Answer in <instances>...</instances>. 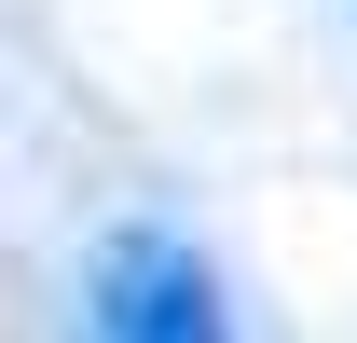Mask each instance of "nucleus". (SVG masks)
Listing matches in <instances>:
<instances>
[{
    "mask_svg": "<svg viewBox=\"0 0 357 343\" xmlns=\"http://www.w3.org/2000/svg\"><path fill=\"white\" fill-rule=\"evenodd\" d=\"M96 343H234L220 275L178 234H110L96 247Z\"/></svg>",
    "mask_w": 357,
    "mask_h": 343,
    "instance_id": "obj_1",
    "label": "nucleus"
}]
</instances>
